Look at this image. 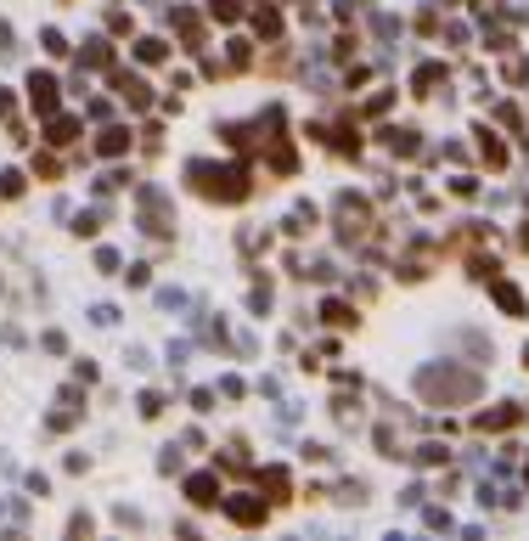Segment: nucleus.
Segmentation results:
<instances>
[{
  "instance_id": "1",
  "label": "nucleus",
  "mask_w": 529,
  "mask_h": 541,
  "mask_svg": "<svg viewBox=\"0 0 529 541\" xmlns=\"http://www.w3.org/2000/svg\"><path fill=\"white\" fill-rule=\"evenodd\" d=\"M226 508H231L236 525H259V519H265V502H248V496H231Z\"/></svg>"
},
{
  "instance_id": "2",
  "label": "nucleus",
  "mask_w": 529,
  "mask_h": 541,
  "mask_svg": "<svg viewBox=\"0 0 529 541\" xmlns=\"http://www.w3.org/2000/svg\"><path fill=\"white\" fill-rule=\"evenodd\" d=\"M28 96H34V107H40V113H51V107H57V85H51V79H40V74H34V85H28Z\"/></svg>"
},
{
  "instance_id": "3",
  "label": "nucleus",
  "mask_w": 529,
  "mask_h": 541,
  "mask_svg": "<svg viewBox=\"0 0 529 541\" xmlns=\"http://www.w3.org/2000/svg\"><path fill=\"white\" fill-rule=\"evenodd\" d=\"M186 491H192V502H214V479H209V473H197Z\"/></svg>"
},
{
  "instance_id": "4",
  "label": "nucleus",
  "mask_w": 529,
  "mask_h": 541,
  "mask_svg": "<svg viewBox=\"0 0 529 541\" xmlns=\"http://www.w3.org/2000/svg\"><path fill=\"white\" fill-rule=\"evenodd\" d=\"M496 299H501V305L513 310V316H518V310H524V294H518V288H507V282H501V288H496Z\"/></svg>"
},
{
  "instance_id": "5",
  "label": "nucleus",
  "mask_w": 529,
  "mask_h": 541,
  "mask_svg": "<svg viewBox=\"0 0 529 541\" xmlns=\"http://www.w3.org/2000/svg\"><path fill=\"white\" fill-rule=\"evenodd\" d=\"M124 141H130L124 130H107V136H102V153H124Z\"/></svg>"
}]
</instances>
